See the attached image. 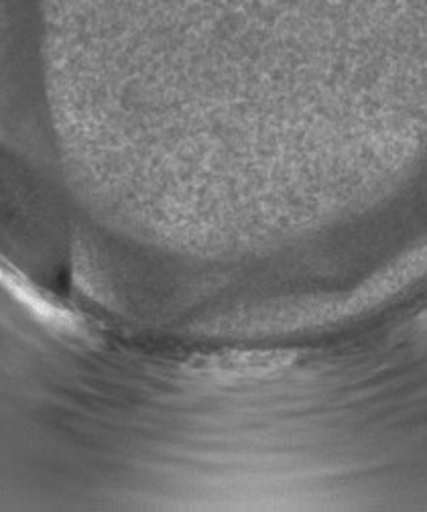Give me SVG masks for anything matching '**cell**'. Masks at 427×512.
<instances>
[{
  "mask_svg": "<svg viewBox=\"0 0 427 512\" xmlns=\"http://www.w3.org/2000/svg\"><path fill=\"white\" fill-rule=\"evenodd\" d=\"M427 275V242L403 254L399 261L362 283L358 289L350 291L346 297L334 301L318 303L310 309H303L295 324L305 326H324L344 322V319L356 317L377 305L399 295L403 289Z\"/></svg>",
  "mask_w": 427,
  "mask_h": 512,
  "instance_id": "obj_1",
  "label": "cell"
},
{
  "mask_svg": "<svg viewBox=\"0 0 427 512\" xmlns=\"http://www.w3.org/2000/svg\"><path fill=\"white\" fill-rule=\"evenodd\" d=\"M419 326H421V328H427V311H423V313H421V317H419Z\"/></svg>",
  "mask_w": 427,
  "mask_h": 512,
  "instance_id": "obj_2",
  "label": "cell"
}]
</instances>
